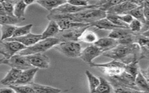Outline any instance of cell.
<instances>
[{
    "label": "cell",
    "mask_w": 149,
    "mask_h": 93,
    "mask_svg": "<svg viewBox=\"0 0 149 93\" xmlns=\"http://www.w3.org/2000/svg\"><path fill=\"white\" fill-rule=\"evenodd\" d=\"M102 56L127 64L134 59H140V48L137 44H118L115 48L106 51Z\"/></svg>",
    "instance_id": "cell-1"
},
{
    "label": "cell",
    "mask_w": 149,
    "mask_h": 93,
    "mask_svg": "<svg viewBox=\"0 0 149 93\" xmlns=\"http://www.w3.org/2000/svg\"><path fill=\"white\" fill-rule=\"evenodd\" d=\"M107 13L98 9H90L73 14H49L47 17L49 20L56 21L66 19L73 22L90 24L97 20L105 18Z\"/></svg>",
    "instance_id": "cell-2"
},
{
    "label": "cell",
    "mask_w": 149,
    "mask_h": 93,
    "mask_svg": "<svg viewBox=\"0 0 149 93\" xmlns=\"http://www.w3.org/2000/svg\"><path fill=\"white\" fill-rule=\"evenodd\" d=\"M59 42H61L60 40L56 37L41 40L35 44L27 47L23 50L20 51L18 54L23 56H27L39 53H42V52L54 48V46L58 44Z\"/></svg>",
    "instance_id": "cell-3"
},
{
    "label": "cell",
    "mask_w": 149,
    "mask_h": 93,
    "mask_svg": "<svg viewBox=\"0 0 149 93\" xmlns=\"http://www.w3.org/2000/svg\"><path fill=\"white\" fill-rule=\"evenodd\" d=\"M89 65L90 67L100 68L104 74L109 77H115L122 74L125 71V64L115 60L105 63L92 62Z\"/></svg>",
    "instance_id": "cell-4"
},
{
    "label": "cell",
    "mask_w": 149,
    "mask_h": 93,
    "mask_svg": "<svg viewBox=\"0 0 149 93\" xmlns=\"http://www.w3.org/2000/svg\"><path fill=\"white\" fill-rule=\"evenodd\" d=\"M54 48L70 58H79L82 50L80 44L73 41H62L54 46Z\"/></svg>",
    "instance_id": "cell-5"
},
{
    "label": "cell",
    "mask_w": 149,
    "mask_h": 93,
    "mask_svg": "<svg viewBox=\"0 0 149 93\" xmlns=\"http://www.w3.org/2000/svg\"><path fill=\"white\" fill-rule=\"evenodd\" d=\"M26 47L16 41H8L0 40V54L5 59H8L14 55L18 53Z\"/></svg>",
    "instance_id": "cell-6"
},
{
    "label": "cell",
    "mask_w": 149,
    "mask_h": 93,
    "mask_svg": "<svg viewBox=\"0 0 149 93\" xmlns=\"http://www.w3.org/2000/svg\"><path fill=\"white\" fill-rule=\"evenodd\" d=\"M100 5L97 3L95 4H90L88 6L84 7H79L74 6L68 3L66 1L64 4L59 6L57 8L52 10L50 12V14L58 15V14H73L83 10H85L90 9H98L99 8Z\"/></svg>",
    "instance_id": "cell-7"
},
{
    "label": "cell",
    "mask_w": 149,
    "mask_h": 93,
    "mask_svg": "<svg viewBox=\"0 0 149 93\" xmlns=\"http://www.w3.org/2000/svg\"><path fill=\"white\" fill-rule=\"evenodd\" d=\"M90 26H87L84 27L75 28L72 29L65 30L63 31H60L58 34L55 37L58 38L61 42L62 41H79V38L82 33L88 29Z\"/></svg>",
    "instance_id": "cell-8"
},
{
    "label": "cell",
    "mask_w": 149,
    "mask_h": 93,
    "mask_svg": "<svg viewBox=\"0 0 149 93\" xmlns=\"http://www.w3.org/2000/svg\"><path fill=\"white\" fill-rule=\"evenodd\" d=\"M2 64L7 65L11 68H16L21 70H24L33 67L27 60L26 56H23L18 53L14 55L8 59H4Z\"/></svg>",
    "instance_id": "cell-9"
},
{
    "label": "cell",
    "mask_w": 149,
    "mask_h": 93,
    "mask_svg": "<svg viewBox=\"0 0 149 93\" xmlns=\"http://www.w3.org/2000/svg\"><path fill=\"white\" fill-rule=\"evenodd\" d=\"M29 64L33 67L38 69H45L49 66V59L45 55L39 53L26 56Z\"/></svg>",
    "instance_id": "cell-10"
},
{
    "label": "cell",
    "mask_w": 149,
    "mask_h": 93,
    "mask_svg": "<svg viewBox=\"0 0 149 93\" xmlns=\"http://www.w3.org/2000/svg\"><path fill=\"white\" fill-rule=\"evenodd\" d=\"M102 53L103 52L93 44L81 50L79 58L84 62L90 64L95 58L101 55Z\"/></svg>",
    "instance_id": "cell-11"
},
{
    "label": "cell",
    "mask_w": 149,
    "mask_h": 93,
    "mask_svg": "<svg viewBox=\"0 0 149 93\" xmlns=\"http://www.w3.org/2000/svg\"><path fill=\"white\" fill-rule=\"evenodd\" d=\"M137 5L132 2V1H123L122 2L111 8L107 13L122 15L126 14L127 12L130 11L133 9L137 7Z\"/></svg>",
    "instance_id": "cell-12"
},
{
    "label": "cell",
    "mask_w": 149,
    "mask_h": 93,
    "mask_svg": "<svg viewBox=\"0 0 149 93\" xmlns=\"http://www.w3.org/2000/svg\"><path fill=\"white\" fill-rule=\"evenodd\" d=\"M38 69L31 67L22 70L19 77L13 85H30L33 83V80L36 74L38 71Z\"/></svg>",
    "instance_id": "cell-13"
},
{
    "label": "cell",
    "mask_w": 149,
    "mask_h": 93,
    "mask_svg": "<svg viewBox=\"0 0 149 93\" xmlns=\"http://www.w3.org/2000/svg\"><path fill=\"white\" fill-rule=\"evenodd\" d=\"M41 40V34H33V33H30L22 37L10 38L4 41H16L22 44V45H23L24 46L27 48L35 44L36 42H37Z\"/></svg>",
    "instance_id": "cell-14"
},
{
    "label": "cell",
    "mask_w": 149,
    "mask_h": 93,
    "mask_svg": "<svg viewBox=\"0 0 149 93\" xmlns=\"http://www.w3.org/2000/svg\"><path fill=\"white\" fill-rule=\"evenodd\" d=\"M94 45L99 48L104 53L115 48L118 45V42L116 40L107 37L98 38Z\"/></svg>",
    "instance_id": "cell-15"
},
{
    "label": "cell",
    "mask_w": 149,
    "mask_h": 93,
    "mask_svg": "<svg viewBox=\"0 0 149 93\" xmlns=\"http://www.w3.org/2000/svg\"><path fill=\"white\" fill-rule=\"evenodd\" d=\"M59 28L60 31H63L65 30L79 28V27H84L87 26H90V24L88 23H83L73 22L69 19H62L60 20H58L55 21Z\"/></svg>",
    "instance_id": "cell-16"
},
{
    "label": "cell",
    "mask_w": 149,
    "mask_h": 93,
    "mask_svg": "<svg viewBox=\"0 0 149 93\" xmlns=\"http://www.w3.org/2000/svg\"><path fill=\"white\" fill-rule=\"evenodd\" d=\"M22 71L16 68H11L5 76L0 81L1 84L8 86L13 85L19 77Z\"/></svg>",
    "instance_id": "cell-17"
},
{
    "label": "cell",
    "mask_w": 149,
    "mask_h": 93,
    "mask_svg": "<svg viewBox=\"0 0 149 93\" xmlns=\"http://www.w3.org/2000/svg\"><path fill=\"white\" fill-rule=\"evenodd\" d=\"M134 85L137 90L149 93L148 78H147L141 73L140 69L134 78Z\"/></svg>",
    "instance_id": "cell-18"
},
{
    "label": "cell",
    "mask_w": 149,
    "mask_h": 93,
    "mask_svg": "<svg viewBox=\"0 0 149 93\" xmlns=\"http://www.w3.org/2000/svg\"><path fill=\"white\" fill-rule=\"evenodd\" d=\"M60 31L59 28L55 21L49 20L47 27L41 34V40L55 37Z\"/></svg>",
    "instance_id": "cell-19"
},
{
    "label": "cell",
    "mask_w": 149,
    "mask_h": 93,
    "mask_svg": "<svg viewBox=\"0 0 149 93\" xmlns=\"http://www.w3.org/2000/svg\"><path fill=\"white\" fill-rule=\"evenodd\" d=\"M90 27H95L98 29L111 30V31H112L114 29L119 28H123V27H120L114 25L111 22H109L106 17L100 19V20H97L95 22H94L90 23Z\"/></svg>",
    "instance_id": "cell-20"
},
{
    "label": "cell",
    "mask_w": 149,
    "mask_h": 93,
    "mask_svg": "<svg viewBox=\"0 0 149 93\" xmlns=\"http://www.w3.org/2000/svg\"><path fill=\"white\" fill-rule=\"evenodd\" d=\"M66 1L63 0H39L36 1V3H37L48 11L51 12L52 10L66 3Z\"/></svg>",
    "instance_id": "cell-21"
},
{
    "label": "cell",
    "mask_w": 149,
    "mask_h": 93,
    "mask_svg": "<svg viewBox=\"0 0 149 93\" xmlns=\"http://www.w3.org/2000/svg\"><path fill=\"white\" fill-rule=\"evenodd\" d=\"M30 85L34 90L35 93H59L61 92V90L59 88L48 85L36 84L34 82Z\"/></svg>",
    "instance_id": "cell-22"
},
{
    "label": "cell",
    "mask_w": 149,
    "mask_h": 93,
    "mask_svg": "<svg viewBox=\"0 0 149 93\" xmlns=\"http://www.w3.org/2000/svg\"><path fill=\"white\" fill-rule=\"evenodd\" d=\"M99 80L100 83L94 93H112L113 88L112 84L102 77H100Z\"/></svg>",
    "instance_id": "cell-23"
},
{
    "label": "cell",
    "mask_w": 149,
    "mask_h": 93,
    "mask_svg": "<svg viewBox=\"0 0 149 93\" xmlns=\"http://www.w3.org/2000/svg\"><path fill=\"white\" fill-rule=\"evenodd\" d=\"M27 5L24 3V1H17L14 5L13 15L19 19L24 20L25 10Z\"/></svg>",
    "instance_id": "cell-24"
},
{
    "label": "cell",
    "mask_w": 149,
    "mask_h": 93,
    "mask_svg": "<svg viewBox=\"0 0 149 93\" xmlns=\"http://www.w3.org/2000/svg\"><path fill=\"white\" fill-rule=\"evenodd\" d=\"M143 3L140 5L137 6V7L133 9L130 11L127 12L126 14H129L131 15L133 17V19L138 20L142 24H148V23L146 22L144 18V16L143 13Z\"/></svg>",
    "instance_id": "cell-25"
},
{
    "label": "cell",
    "mask_w": 149,
    "mask_h": 93,
    "mask_svg": "<svg viewBox=\"0 0 149 93\" xmlns=\"http://www.w3.org/2000/svg\"><path fill=\"white\" fill-rule=\"evenodd\" d=\"M138 59H134L133 60L127 64H125V71L135 78L140 67L138 65Z\"/></svg>",
    "instance_id": "cell-26"
},
{
    "label": "cell",
    "mask_w": 149,
    "mask_h": 93,
    "mask_svg": "<svg viewBox=\"0 0 149 93\" xmlns=\"http://www.w3.org/2000/svg\"><path fill=\"white\" fill-rule=\"evenodd\" d=\"M85 74L88 80L90 93H94L96 88L100 83L99 78L95 76L88 70H86L85 71Z\"/></svg>",
    "instance_id": "cell-27"
},
{
    "label": "cell",
    "mask_w": 149,
    "mask_h": 93,
    "mask_svg": "<svg viewBox=\"0 0 149 93\" xmlns=\"http://www.w3.org/2000/svg\"><path fill=\"white\" fill-rule=\"evenodd\" d=\"M98 39V37L94 32L86 30L81 35L79 38V41L86 43H92L94 44Z\"/></svg>",
    "instance_id": "cell-28"
},
{
    "label": "cell",
    "mask_w": 149,
    "mask_h": 93,
    "mask_svg": "<svg viewBox=\"0 0 149 93\" xmlns=\"http://www.w3.org/2000/svg\"><path fill=\"white\" fill-rule=\"evenodd\" d=\"M16 26L13 25H3L1 26V40H6L12 38Z\"/></svg>",
    "instance_id": "cell-29"
},
{
    "label": "cell",
    "mask_w": 149,
    "mask_h": 93,
    "mask_svg": "<svg viewBox=\"0 0 149 93\" xmlns=\"http://www.w3.org/2000/svg\"><path fill=\"white\" fill-rule=\"evenodd\" d=\"M32 27V24H29L22 26H16L12 38L22 37L31 33Z\"/></svg>",
    "instance_id": "cell-30"
},
{
    "label": "cell",
    "mask_w": 149,
    "mask_h": 93,
    "mask_svg": "<svg viewBox=\"0 0 149 93\" xmlns=\"http://www.w3.org/2000/svg\"><path fill=\"white\" fill-rule=\"evenodd\" d=\"M132 32L129 28H116L114 29L109 33L108 37L115 40H118L123 36L130 34Z\"/></svg>",
    "instance_id": "cell-31"
},
{
    "label": "cell",
    "mask_w": 149,
    "mask_h": 93,
    "mask_svg": "<svg viewBox=\"0 0 149 93\" xmlns=\"http://www.w3.org/2000/svg\"><path fill=\"white\" fill-rule=\"evenodd\" d=\"M8 87L15 93H35L30 85H11Z\"/></svg>",
    "instance_id": "cell-32"
},
{
    "label": "cell",
    "mask_w": 149,
    "mask_h": 93,
    "mask_svg": "<svg viewBox=\"0 0 149 93\" xmlns=\"http://www.w3.org/2000/svg\"><path fill=\"white\" fill-rule=\"evenodd\" d=\"M23 20L19 19L15 16H10L8 15H0V25H13L21 22Z\"/></svg>",
    "instance_id": "cell-33"
},
{
    "label": "cell",
    "mask_w": 149,
    "mask_h": 93,
    "mask_svg": "<svg viewBox=\"0 0 149 93\" xmlns=\"http://www.w3.org/2000/svg\"><path fill=\"white\" fill-rule=\"evenodd\" d=\"M16 1H1L6 15L14 16L13 9Z\"/></svg>",
    "instance_id": "cell-34"
},
{
    "label": "cell",
    "mask_w": 149,
    "mask_h": 93,
    "mask_svg": "<svg viewBox=\"0 0 149 93\" xmlns=\"http://www.w3.org/2000/svg\"><path fill=\"white\" fill-rule=\"evenodd\" d=\"M106 18L115 26H119L120 27H123V28H129V26L127 24H125V23H123L122 21H121L119 19V17L117 15L107 13Z\"/></svg>",
    "instance_id": "cell-35"
},
{
    "label": "cell",
    "mask_w": 149,
    "mask_h": 93,
    "mask_svg": "<svg viewBox=\"0 0 149 93\" xmlns=\"http://www.w3.org/2000/svg\"><path fill=\"white\" fill-rule=\"evenodd\" d=\"M143 24H142L140 21L133 19L131 23L129 24V29L133 33H139L141 31Z\"/></svg>",
    "instance_id": "cell-36"
},
{
    "label": "cell",
    "mask_w": 149,
    "mask_h": 93,
    "mask_svg": "<svg viewBox=\"0 0 149 93\" xmlns=\"http://www.w3.org/2000/svg\"><path fill=\"white\" fill-rule=\"evenodd\" d=\"M115 92L116 93H147L137 89L120 87L115 88Z\"/></svg>",
    "instance_id": "cell-37"
},
{
    "label": "cell",
    "mask_w": 149,
    "mask_h": 93,
    "mask_svg": "<svg viewBox=\"0 0 149 93\" xmlns=\"http://www.w3.org/2000/svg\"><path fill=\"white\" fill-rule=\"evenodd\" d=\"M67 2L70 5L79 7H84L90 5L88 4V1L86 0H70L67 1Z\"/></svg>",
    "instance_id": "cell-38"
},
{
    "label": "cell",
    "mask_w": 149,
    "mask_h": 93,
    "mask_svg": "<svg viewBox=\"0 0 149 93\" xmlns=\"http://www.w3.org/2000/svg\"><path fill=\"white\" fill-rule=\"evenodd\" d=\"M143 13L144 18L147 22L148 23L149 21V1H143Z\"/></svg>",
    "instance_id": "cell-39"
},
{
    "label": "cell",
    "mask_w": 149,
    "mask_h": 93,
    "mask_svg": "<svg viewBox=\"0 0 149 93\" xmlns=\"http://www.w3.org/2000/svg\"><path fill=\"white\" fill-rule=\"evenodd\" d=\"M117 16H118L119 19L121 21H122L123 23L127 24L128 26L131 23V22L133 20V17L129 14H125L122 15H117Z\"/></svg>",
    "instance_id": "cell-40"
},
{
    "label": "cell",
    "mask_w": 149,
    "mask_h": 93,
    "mask_svg": "<svg viewBox=\"0 0 149 93\" xmlns=\"http://www.w3.org/2000/svg\"><path fill=\"white\" fill-rule=\"evenodd\" d=\"M15 92L9 87L0 88V93H14Z\"/></svg>",
    "instance_id": "cell-41"
},
{
    "label": "cell",
    "mask_w": 149,
    "mask_h": 93,
    "mask_svg": "<svg viewBox=\"0 0 149 93\" xmlns=\"http://www.w3.org/2000/svg\"><path fill=\"white\" fill-rule=\"evenodd\" d=\"M0 15H6L5 11L3 10V6L1 3V1H0Z\"/></svg>",
    "instance_id": "cell-42"
},
{
    "label": "cell",
    "mask_w": 149,
    "mask_h": 93,
    "mask_svg": "<svg viewBox=\"0 0 149 93\" xmlns=\"http://www.w3.org/2000/svg\"><path fill=\"white\" fill-rule=\"evenodd\" d=\"M24 3L28 6L30 5L33 3H36V1H33V0H28V1H24Z\"/></svg>",
    "instance_id": "cell-43"
},
{
    "label": "cell",
    "mask_w": 149,
    "mask_h": 93,
    "mask_svg": "<svg viewBox=\"0 0 149 93\" xmlns=\"http://www.w3.org/2000/svg\"><path fill=\"white\" fill-rule=\"evenodd\" d=\"M4 59H5V58H4L0 59V65L2 64V63H3V60H4Z\"/></svg>",
    "instance_id": "cell-44"
},
{
    "label": "cell",
    "mask_w": 149,
    "mask_h": 93,
    "mask_svg": "<svg viewBox=\"0 0 149 93\" xmlns=\"http://www.w3.org/2000/svg\"><path fill=\"white\" fill-rule=\"evenodd\" d=\"M14 93H15V92H14Z\"/></svg>",
    "instance_id": "cell-45"
}]
</instances>
